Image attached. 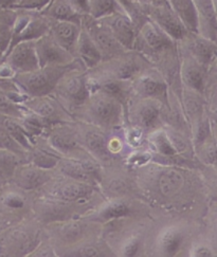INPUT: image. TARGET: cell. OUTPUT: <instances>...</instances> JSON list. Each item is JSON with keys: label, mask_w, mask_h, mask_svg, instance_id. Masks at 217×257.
Instances as JSON below:
<instances>
[{"label": "cell", "mask_w": 217, "mask_h": 257, "mask_svg": "<svg viewBox=\"0 0 217 257\" xmlns=\"http://www.w3.org/2000/svg\"><path fill=\"white\" fill-rule=\"evenodd\" d=\"M16 17L17 9L0 10V61L11 45Z\"/></svg>", "instance_id": "17"}, {"label": "cell", "mask_w": 217, "mask_h": 257, "mask_svg": "<svg viewBox=\"0 0 217 257\" xmlns=\"http://www.w3.org/2000/svg\"><path fill=\"white\" fill-rule=\"evenodd\" d=\"M51 144L61 153H71L77 147L73 138L68 135H54L51 137Z\"/></svg>", "instance_id": "30"}, {"label": "cell", "mask_w": 217, "mask_h": 257, "mask_svg": "<svg viewBox=\"0 0 217 257\" xmlns=\"http://www.w3.org/2000/svg\"><path fill=\"white\" fill-rule=\"evenodd\" d=\"M136 91L149 98L161 97L166 93V84L161 78L154 75H142L135 83Z\"/></svg>", "instance_id": "18"}, {"label": "cell", "mask_w": 217, "mask_h": 257, "mask_svg": "<svg viewBox=\"0 0 217 257\" xmlns=\"http://www.w3.org/2000/svg\"><path fill=\"white\" fill-rule=\"evenodd\" d=\"M131 210L125 203L123 202H115L110 205H107L100 213V218L102 220H114L119 219L122 217L127 216L130 214Z\"/></svg>", "instance_id": "29"}, {"label": "cell", "mask_w": 217, "mask_h": 257, "mask_svg": "<svg viewBox=\"0 0 217 257\" xmlns=\"http://www.w3.org/2000/svg\"><path fill=\"white\" fill-rule=\"evenodd\" d=\"M41 14L51 21H67L82 24V16L78 15L67 0H50Z\"/></svg>", "instance_id": "15"}, {"label": "cell", "mask_w": 217, "mask_h": 257, "mask_svg": "<svg viewBox=\"0 0 217 257\" xmlns=\"http://www.w3.org/2000/svg\"><path fill=\"white\" fill-rule=\"evenodd\" d=\"M70 72V71H69ZM67 72L56 85V90L66 101L72 104H82L89 98L88 83L82 75H70Z\"/></svg>", "instance_id": "8"}, {"label": "cell", "mask_w": 217, "mask_h": 257, "mask_svg": "<svg viewBox=\"0 0 217 257\" xmlns=\"http://www.w3.org/2000/svg\"><path fill=\"white\" fill-rule=\"evenodd\" d=\"M215 51L216 48L214 46V42L203 36L194 38L191 44L192 57H194L202 66H205L211 61Z\"/></svg>", "instance_id": "22"}, {"label": "cell", "mask_w": 217, "mask_h": 257, "mask_svg": "<svg viewBox=\"0 0 217 257\" xmlns=\"http://www.w3.org/2000/svg\"><path fill=\"white\" fill-rule=\"evenodd\" d=\"M139 123L143 128H153L159 120V107L154 102L144 103L138 111Z\"/></svg>", "instance_id": "27"}, {"label": "cell", "mask_w": 217, "mask_h": 257, "mask_svg": "<svg viewBox=\"0 0 217 257\" xmlns=\"http://www.w3.org/2000/svg\"><path fill=\"white\" fill-rule=\"evenodd\" d=\"M147 13H149L150 21L159 27L173 41H182L186 33L189 32L170 5H149Z\"/></svg>", "instance_id": "5"}, {"label": "cell", "mask_w": 217, "mask_h": 257, "mask_svg": "<svg viewBox=\"0 0 217 257\" xmlns=\"http://www.w3.org/2000/svg\"><path fill=\"white\" fill-rule=\"evenodd\" d=\"M82 31V24L67 21H51L49 33L54 41L75 56V48Z\"/></svg>", "instance_id": "9"}, {"label": "cell", "mask_w": 217, "mask_h": 257, "mask_svg": "<svg viewBox=\"0 0 217 257\" xmlns=\"http://www.w3.org/2000/svg\"><path fill=\"white\" fill-rule=\"evenodd\" d=\"M60 167L61 171L66 176L71 178L72 180L83 182L91 181L96 174L95 167L90 162L87 161H80L75 159L64 160L62 161Z\"/></svg>", "instance_id": "16"}, {"label": "cell", "mask_w": 217, "mask_h": 257, "mask_svg": "<svg viewBox=\"0 0 217 257\" xmlns=\"http://www.w3.org/2000/svg\"><path fill=\"white\" fill-rule=\"evenodd\" d=\"M14 167V159L8 155L0 156V173L2 174H10L13 171Z\"/></svg>", "instance_id": "35"}, {"label": "cell", "mask_w": 217, "mask_h": 257, "mask_svg": "<svg viewBox=\"0 0 217 257\" xmlns=\"http://www.w3.org/2000/svg\"><path fill=\"white\" fill-rule=\"evenodd\" d=\"M138 248H139V241H138V239L134 238V239L128 240L123 246V255L133 256L137 253Z\"/></svg>", "instance_id": "36"}, {"label": "cell", "mask_w": 217, "mask_h": 257, "mask_svg": "<svg viewBox=\"0 0 217 257\" xmlns=\"http://www.w3.org/2000/svg\"><path fill=\"white\" fill-rule=\"evenodd\" d=\"M82 26L86 29V31L92 38V41L98 48V50L101 51L103 58L107 56L117 55L122 53L125 50L113 36L110 30L100 21H95V19H92L91 17H89V21L87 22H83L82 19Z\"/></svg>", "instance_id": "7"}, {"label": "cell", "mask_w": 217, "mask_h": 257, "mask_svg": "<svg viewBox=\"0 0 217 257\" xmlns=\"http://www.w3.org/2000/svg\"><path fill=\"white\" fill-rule=\"evenodd\" d=\"M16 2H17V3H18V5H19V3H21V0H16ZM17 7H18V6H17Z\"/></svg>", "instance_id": "42"}, {"label": "cell", "mask_w": 217, "mask_h": 257, "mask_svg": "<svg viewBox=\"0 0 217 257\" xmlns=\"http://www.w3.org/2000/svg\"><path fill=\"white\" fill-rule=\"evenodd\" d=\"M125 50H132L136 42L135 24L126 12H117L98 19Z\"/></svg>", "instance_id": "6"}, {"label": "cell", "mask_w": 217, "mask_h": 257, "mask_svg": "<svg viewBox=\"0 0 217 257\" xmlns=\"http://www.w3.org/2000/svg\"><path fill=\"white\" fill-rule=\"evenodd\" d=\"M75 255H80V256H98L100 253H98L97 250H95L92 246H84L81 250H78Z\"/></svg>", "instance_id": "38"}, {"label": "cell", "mask_w": 217, "mask_h": 257, "mask_svg": "<svg viewBox=\"0 0 217 257\" xmlns=\"http://www.w3.org/2000/svg\"><path fill=\"white\" fill-rule=\"evenodd\" d=\"M117 12H125L119 0H89V17L95 21Z\"/></svg>", "instance_id": "23"}, {"label": "cell", "mask_w": 217, "mask_h": 257, "mask_svg": "<svg viewBox=\"0 0 217 257\" xmlns=\"http://www.w3.org/2000/svg\"><path fill=\"white\" fill-rule=\"evenodd\" d=\"M35 49L41 68L47 66L70 65L75 59V56L68 52L61 45H58L49 32L36 39Z\"/></svg>", "instance_id": "4"}, {"label": "cell", "mask_w": 217, "mask_h": 257, "mask_svg": "<svg viewBox=\"0 0 217 257\" xmlns=\"http://www.w3.org/2000/svg\"><path fill=\"white\" fill-rule=\"evenodd\" d=\"M74 11L82 17L89 15V0H67Z\"/></svg>", "instance_id": "33"}, {"label": "cell", "mask_w": 217, "mask_h": 257, "mask_svg": "<svg viewBox=\"0 0 217 257\" xmlns=\"http://www.w3.org/2000/svg\"><path fill=\"white\" fill-rule=\"evenodd\" d=\"M18 3L16 0H0V10L4 9H16Z\"/></svg>", "instance_id": "39"}, {"label": "cell", "mask_w": 217, "mask_h": 257, "mask_svg": "<svg viewBox=\"0 0 217 257\" xmlns=\"http://www.w3.org/2000/svg\"><path fill=\"white\" fill-rule=\"evenodd\" d=\"M17 183L23 189L32 190L43 185L49 179L44 169L38 166H26L17 174Z\"/></svg>", "instance_id": "19"}, {"label": "cell", "mask_w": 217, "mask_h": 257, "mask_svg": "<svg viewBox=\"0 0 217 257\" xmlns=\"http://www.w3.org/2000/svg\"><path fill=\"white\" fill-rule=\"evenodd\" d=\"M72 64L65 66H47L38 68L31 72L16 73L14 75V81L26 94L31 96L48 95L56 88L61 78L67 72L71 71Z\"/></svg>", "instance_id": "1"}, {"label": "cell", "mask_w": 217, "mask_h": 257, "mask_svg": "<svg viewBox=\"0 0 217 257\" xmlns=\"http://www.w3.org/2000/svg\"><path fill=\"white\" fill-rule=\"evenodd\" d=\"M167 3L179 17L187 31L198 34V16H197L194 0H167Z\"/></svg>", "instance_id": "14"}, {"label": "cell", "mask_w": 217, "mask_h": 257, "mask_svg": "<svg viewBox=\"0 0 217 257\" xmlns=\"http://www.w3.org/2000/svg\"><path fill=\"white\" fill-rule=\"evenodd\" d=\"M49 3L50 0H21L17 8L25 9L28 11H42Z\"/></svg>", "instance_id": "32"}, {"label": "cell", "mask_w": 217, "mask_h": 257, "mask_svg": "<svg viewBox=\"0 0 217 257\" xmlns=\"http://www.w3.org/2000/svg\"><path fill=\"white\" fill-rule=\"evenodd\" d=\"M182 241H183V235L178 229H174V228L167 229L160 236V240H159L160 251L164 255L173 256L179 251Z\"/></svg>", "instance_id": "24"}, {"label": "cell", "mask_w": 217, "mask_h": 257, "mask_svg": "<svg viewBox=\"0 0 217 257\" xmlns=\"http://www.w3.org/2000/svg\"><path fill=\"white\" fill-rule=\"evenodd\" d=\"M213 5H214V12H215V18L217 23V0H213Z\"/></svg>", "instance_id": "41"}, {"label": "cell", "mask_w": 217, "mask_h": 257, "mask_svg": "<svg viewBox=\"0 0 217 257\" xmlns=\"http://www.w3.org/2000/svg\"><path fill=\"white\" fill-rule=\"evenodd\" d=\"M151 142L158 153L165 156H173L177 154L176 148L171 141V138L163 132H158L154 134Z\"/></svg>", "instance_id": "28"}, {"label": "cell", "mask_w": 217, "mask_h": 257, "mask_svg": "<svg viewBox=\"0 0 217 257\" xmlns=\"http://www.w3.org/2000/svg\"><path fill=\"white\" fill-rule=\"evenodd\" d=\"M90 102L88 105L89 114L93 122L101 126H115L120 120L121 106L113 96L102 91L91 93Z\"/></svg>", "instance_id": "2"}, {"label": "cell", "mask_w": 217, "mask_h": 257, "mask_svg": "<svg viewBox=\"0 0 217 257\" xmlns=\"http://www.w3.org/2000/svg\"><path fill=\"white\" fill-rule=\"evenodd\" d=\"M141 140V131L134 128L130 133H128V142L133 145H138Z\"/></svg>", "instance_id": "37"}, {"label": "cell", "mask_w": 217, "mask_h": 257, "mask_svg": "<svg viewBox=\"0 0 217 257\" xmlns=\"http://www.w3.org/2000/svg\"><path fill=\"white\" fill-rule=\"evenodd\" d=\"M140 37L144 45L154 52L167 50L174 42L169 35L151 21H147L142 25Z\"/></svg>", "instance_id": "13"}, {"label": "cell", "mask_w": 217, "mask_h": 257, "mask_svg": "<svg viewBox=\"0 0 217 257\" xmlns=\"http://www.w3.org/2000/svg\"><path fill=\"white\" fill-rule=\"evenodd\" d=\"M25 128L29 134L37 135L38 133L42 132L43 125H42L41 121L38 120L37 115L29 116L28 118H26V120H25Z\"/></svg>", "instance_id": "34"}, {"label": "cell", "mask_w": 217, "mask_h": 257, "mask_svg": "<svg viewBox=\"0 0 217 257\" xmlns=\"http://www.w3.org/2000/svg\"><path fill=\"white\" fill-rule=\"evenodd\" d=\"M7 128L9 133L11 134V136L14 138V139L19 143L22 144L23 146H25L26 148L30 147V141H29V137L28 134L25 132V130L23 127H21L19 125H17L14 122L8 121L6 123Z\"/></svg>", "instance_id": "31"}, {"label": "cell", "mask_w": 217, "mask_h": 257, "mask_svg": "<svg viewBox=\"0 0 217 257\" xmlns=\"http://www.w3.org/2000/svg\"><path fill=\"white\" fill-rule=\"evenodd\" d=\"M184 183L183 176L176 170H166L158 178V189L164 196H173L178 193Z\"/></svg>", "instance_id": "21"}, {"label": "cell", "mask_w": 217, "mask_h": 257, "mask_svg": "<svg viewBox=\"0 0 217 257\" xmlns=\"http://www.w3.org/2000/svg\"><path fill=\"white\" fill-rule=\"evenodd\" d=\"M183 95H184V107H185L186 113L190 116L191 120H193L197 125L201 120V114H202V106H201L200 98L198 96V92L193 91L191 89H187Z\"/></svg>", "instance_id": "26"}, {"label": "cell", "mask_w": 217, "mask_h": 257, "mask_svg": "<svg viewBox=\"0 0 217 257\" xmlns=\"http://www.w3.org/2000/svg\"><path fill=\"white\" fill-rule=\"evenodd\" d=\"M2 62L7 64L16 73H27L41 68L35 49V41H26L16 44L6 53Z\"/></svg>", "instance_id": "3"}, {"label": "cell", "mask_w": 217, "mask_h": 257, "mask_svg": "<svg viewBox=\"0 0 217 257\" xmlns=\"http://www.w3.org/2000/svg\"><path fill=\"white\" fill-rule=\"evenodd\" d=\"M26 105L29 109L35 113V115L43 118H55V116L61 112V109L54 100L49 98L47 95L32 96L30 100H27Z\"/></svg>", "instance_id": "20"}, {"label": "cell", "mask_w": 217, "mask_h": 257, "mask_svg": "<svg viewBox=\"0 0 217 257\" xmlns=\"http://www.w3.org/2000/svg\"><path fill=\"white\" fill-rule=\"evenodd\" d=\"M194 255L195 256H212V252L211 250H209L206 246H203V245H200L197 248L194 252Z\"/></svg>", "instance_id": "40"}, {"label": "cell", "mask_w": 217, "mask_h": 257, "mask_svg": "<svg viewBox=\"0 0 217 257\" xmlns=\"http://www.w3.org/2000/svg\"><path fill=\"white\" fill-rule=\"evenodd\" d=\"M84 144L88 151L97 158H104L108 156V142L103 134L91 130L86 132L84 136Z\"/></svg>", "instance_id": "25"}, {"label": "cell", "mask_w": 217, "mask_h": 257, "mask_svg": "<svg viewBox=\"0 0 217 257\" xmlns=\"http://www.w3.org/2000/svg\"><path fill=\"white\" fill-rule=\"evenodd\" d=\"M182 83L187 89L201 93L204 87V66L192 56L185 57L180 67Z\"/></svg>", "instance_id": "11"}, {"label": "cell", "mask_w": 217, "mask_h": 257, "mask_svg": "<svg viewBox=\"0 0 217 257\" xmlns=\"http://www.w3.org/2000/svg\"><path fill=\"white\" fill-rule=\"evenodd\" d=\"M76 56L81 59L82 64L88 69L96 67L103 59L101 51L98 50L92 38L83 26L75 48V57Z\"/></svg>", "instance_id": "12"}, {"label": "cell", "mask_w": 217, "mask_h": 257, "mask_svg": "<svg viewBox=\"0 0 217 257\" xmlns=\"http://www.w3.org/2000/svg\"><path fill=\"white\" fill-rule=\"evenodd\" d=\"M91 193L92 189L89 184L77 180L56 184L49 192L52 198L66 202L77 201L89 196Z\"/></svg>", "instance_id": "10"}]
</instances>
